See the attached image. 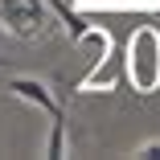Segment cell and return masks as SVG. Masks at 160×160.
I'll list each match as a JSON object with an SVG mask.
<instances>
[{"mask_svg": "<svg viewBox=\"0 0 160 160\" xmlns=\"http://www.w3.org/2000/svg\"><path fill=\"white\" fill-rule=\"evenodd\" d=\"M0 25L21 41H41L58 25L49 0H0Z\"/></svg>", "mask_w": 160, "mask_h": 160, "instance_id": "3", "label": "cell"}, {"mask_svg": "<svg viewBox=\"0 0 160 160\" xmlns=\"http://www.w3.org/2000/svg\"><path fill=\"white\" fill-rule=\"evenodd\" d=\"M123 74L140 94H152L160 86V33L152 25H140L123 45Z\"/></svg>", "mask_w": 160, "mask_h": 160, "instance_id": "2", "label": "cell"}, {"mask_svg": "<svg viewBox=\"0 0 160 160\" xmlns=\"http://www.w3.org/2000/svg\"><path fill=\"white\" fill-rule=\"evenodd\" d=\"M136 156H144V160H160V140H148V144H140V148H136Z\"/></svg>", "mask_w": 160, "mask_h": 160, "instance_id": "6", "label": "cell"}, {"mask_svg": "<svg viewBox=\"0 0 160 160\" xmlns=\"http://www.w3.org/2000/svg\"><path fill=\"white\" fill-rule=\"evenodd\" d=\"M0 66H8V58H0Z\"/></svg>", "mask_w": 160, "mask_h": 160, "instance_id": "7", "label": "cell"}, {"mask_svg": "<svg viewBox=\"0 0 160 160\" xmlns=\"http://www.w3.org/2000/svg\"><path fill=\"white\" fill-rule=\"evenodd\" d=\"M4 90L17 94V99H25V103H33V107H41V111L49 115L45 156H49V160H62V156H66V107H62V99L49 90V82L29 78V74H12V78H4Z\"/></svg>", "mask_w": 160, "mask_h": 160, "instance_id": "1", "label": "cell"}, {"mask_svg": "<svg viewBox=\"0 0 160 160\" xmlns=\"http://www.w3.org/2000/svg\"><path fill=\"white\" fill-rule=\"evenodd\" d=\"M119 78H123V45L115 41H107V58H99L94 66L82 74V82L70 90V94H94V90H115L119 86Z\"/></svg>", "mask_w": 160, "mask_h": 160, "instance_id": "4", "label": "cell"}, {"mask_svg": "<svg viewBox=\"0 0 160 160\" xmlns=\"http://www.w3.org/2000/svg\"><path fill=\"white\" fill-rule=\"evenodd\" d=\"M49 8H53V17H58V25H66V33H70V41H99L103 37V29H94L70 0H49Z\"/></svg>", "mask_w": 160, "mask_h": 160, "instance_id": "5", "label": "cell"}]
</instances>
